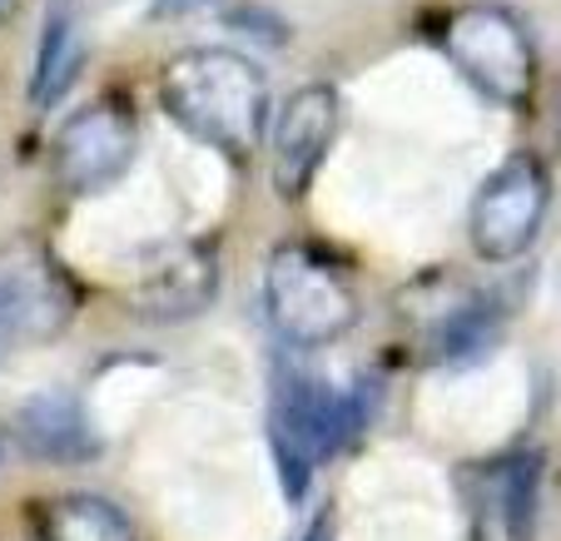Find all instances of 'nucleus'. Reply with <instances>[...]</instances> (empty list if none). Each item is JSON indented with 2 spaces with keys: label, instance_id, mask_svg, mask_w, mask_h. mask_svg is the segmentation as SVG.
Instances as JSON below:
<instances>
[{
  "label": "nucleus",
  "instance_id": "f257e3e1",
  "mask_svg": "<svg viewBox=\"0 0 561 541\" xmlns=\"http://www.w3.org/2000/svg\"><path fill=\"white\" fill-rule=\"evenodd\" d=\"M159 105L184 135L204 139L219 154L249 160L268 125V85L249 55L184 50L159 74Z\"/></svg>",
  "mask_w": 561,
  "mask_h": 541
},
{
  "label": "nucleus",
  "instance_id": "f03ea898",
  "mask_svg": "<svg viewBox=\"0 0 561 541\" xmlns=\"http://www.w3.org/2000/svg\"><path fill=\"white\" fill-rule=\"evenodd\" d=\"M264 313L294 348H323L358 319L348 278L304 244H278L264 258Z\"/></svg>",
  "mask_w": 561,
  "mask_h": 541
},
{
  "label": "nucleus",
  "instance_id": "7ed1b4c3",
  "mask_svg": "<svg viewBox=\"0 0 561 541\" xmlns=\"http://www.w3.org/2000/svg\"><path fill=\"white\" fill-rule=\"evenodd\" d=\"M443 50L492 105L522 110L537 95V45L507 5H462L443 25Z\"/></svg>",
  "mask_w": 561,
  "mask_h": 541
},
{
  "label": "nucleus",
  "instance_id": "20e7f679",
  "mask_svg": "<svg viewBox=\"0 0 561 541\" xmlns=\"http://www.w3.org/2000/svg\"><path fill=\"white\" fill-rule=\"evenodd\" d=\"M547 170H541L537 154H512L497 170L482 180L472 199V214H467V234H472V249L488 264H512L522 258L541 234V219H547Z\"/></svg>",
  "mask_w": 561,
  "mask_h": 541
},
{
  "label": "nucleus",
  "instance_id": "39448f33",
  "mask_svg": "<svg viewBox=\"0 0 561 541\" xmlns=\"http://www.w3.org/2000/svg\"><path fill=\"white\" fill-rule=\"evenodd\" d=\"M139 125L119 100H100V105L80 110L70 125L60 129L55 145V174L70 194H105L119 184L135 164Z\"/></svg>",
  "mask_w": 561,
  "mask_h": 541
},
{
  "label": "nucleus",
  "instance_id": "423d86ee",
  "mask_svg": "<svg viewBox=\"0 0 561 541\" xmlns=\"http://www.w3.org/2000/svg\"><path fill=\"white\" fill-rule=\"evenodd\" d=\"M339 115L343 110L333 85H304L284 100V110L274 119V135H268V174H274V189L284 199H304L308 194L323 154L333 149Z\"/></svg>",
  "mask_w": 561,
  "mask_h": 541
},
{
  "label": "nucleus",
  "instance_id": "0eeeda50",
  "mask_svg": "<svg viewBox=\"0 0 561 541\" xmlns=\"http://www.w3.org/2000/svg\"><path fill=\"white\" fill-rule=\"evenodd\" d=\"M214 288H219V268H214L209 249H174L135 278L129 298H135V313H145V319L180 323L209 308Z\"/></svg>",
  "mask_w": 561,
  "mask_h": 541
},
{
  "label": "nucleus",
  "instance_id": "6e6552de",
  "mask_svg": "<svg viewBox=\"0 0 561 541\" xmlns=\"http://www.w3.org/2000/svg\"><path fill=\"white\" fill-rule=\"evenodd\" d=\"M15 437H21V447L31 457H41V462H85L100 447L85 407L75 403L70 393L25 398L21 413H15Z\"/></svg>",
  "mask_w": 561,
  "mask_h": 541
},
{
  "label": "nucleus",
  "instance_id": "1a4fd4ad",
  "mask_svg": "<svg viewBox=\"0 0 561 541\" xmlns=\"http://www.w3.org/2000/svg\"><path fill=\"white\" fill-rule=\"evenodd\" d=\"M80 60H85V45H80V25L65 5H55L50 21H45V35H41V50H35V65H31V80H25V95L31 105L50 110L65 90L75 85L80 74Z\"/></svg>",
  "mask_w": 561,
  "mask_h": 541
},
{
  "label": "nucleus",
  "instance_id": "9d476101",
  "mask_svg": "<svg viewBox=\"0 0 561 541\" xmlns=\"http://www.w3.org/2000/svg\"><path fill=\"white\" fill-rule=\"evenodd\" d=\"M41 541H139L129 517L95 492H65L41 511Z\"/></svg>",
  "mask_w": 561,
  "mask_h": 541
},
{
  "label": "nucleus",
  "instance_id": "9b49d317",
  "mask_svg": "<svg viewBox=\"0 0 561 541\" xmlns=\"http://www.w3.org/2000/svg\"><path fill=\"white\" fill-rule=\"evenodd\" d=\"M541 477H547V462L541 452H522L507 462L502 472V527L512 541H531L537 537V517H541Z\"/></svg>",
  "mask_w": 561,
  "mask_h": 541
},
{
  "label": "nucleus",
  "instance_id": "f8f14e48",
  "mask_svg": "<svg viewBox=\"0 0 561 541\" xmlns=\"http://www.w3.org/2000/svg\"><path fill=\"white\" fill-rule=\"evenodd\" d=\"M497 333H502V308L488 303V298H477V303L457 308L453 323L443 329V353L453 362H472L497 343Z\"/></svg>",
  "mask_w": 561,
  "mask_h": 541
},
{
  "label": "nucleus",
  "instance_id": "ddd939ff",
  "mask_svg": "<svg viewBox=\"0 0 561 541\" xmlns=\"http://www.w3.org/2000/svg\"><path fill=\"white\" fill-rule=\"evenodd\" d=\"M25 303H21V284L15 268H0V362L11 358V348L25 338Z\"/></svg>",
  "mask_w": 561,
  "mask_h": 541
},
{
  "label": "nucleus",
  "instance_id": "4468645a",
  "mask_svg": "<svg viewBox=\"0 0 561 541\" xmlns=\"http://www.w3.org/2000/svg\"><path fill=\"white\" fill-rule=\"evenodd\" d=\"M214 5H219V0H149L145 21H154V25H174V21H190V15L214 11Z\"/></svg>",
  "mask_w": 561,
  "mask_h": 541
},
{
  "label": "nucleus",
  "instance_id": "2eb2a0df",
  "mask_svg": "<svg viewBox=\"0 0 561 541\" xmlns=\"http://www.w3.org/2000/svg\"><path fill=\"white\" fill-rule=\"evenodd\" d=\"M304 541H333V511L323 507L313 521H308V531H304Z\"/></svg>",
  "mask_w": 561,
  "mask_h": 541
},
{
  "label": "nucleus",
  "instance_id": "dca6fc26",
  "mask_svg": "<svg viewBox=\"0 0 561 541\" xmlns=\"http://www.w3.org/2000/svg\"><path fill=\"white\" fill-rule=\"evenodd\" d=\"M15 5H21V0H0V25L11 21V11H15Z\"/></svg>",
  "mask_w": 561,
  "mask_h": 541
}]
</instances>
